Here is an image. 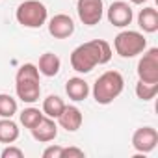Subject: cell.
Instances as JSON below:
<instances>
[{
	"label": "cell",
	"instance_id": "1",
	"mask_svg": "<svg viewBox=\"0 0 158 158\" xmlns=\"http://www.w3.org/2000/svg\"><path fill=\"white\" fill-rule=\"evenodd\" d=\"M112 60V47L104 39H93L78 45L71 52V67L80 73H91L97 65H104Z\"/></svg>",
	"mask_w": 158,
	"mask_h": 158
},
{
	"label": "cell",
	"instance_id": "2",
	"mask_svg": "<svg viewBox=\"0 0 158 158\" xmlns=\"http://www.w3.org/2000/svg\"><path fill=\"white\" fill-rule=\"evenodd\" d=\"M15 91H17V97L26 104H34L35 101H39L41 86H39L37 65L24 63L19 67V71L15 74Z\"/></svg>",
	"mask_w": 158,
	"mask_h": 158
},
{
	"label": "cell",
	"instance_id": "3",
	"mask_svg": "<svg viewBox=\"0 0 158 158\" xmlns=\"http://www.w3.org/2000/svg\"><path fill=\"white\" fill-rule=\"evenodd\" d=\"M123 89H125L123 74L119 71H106L95 80L91 93L97 104L106 106V104H112L123 93Z\"/></svg>",
	"mask_w": 158,
	"mask_h": 158
},
{
	"label": "cell",
	"instance_id": "4",
	"mask_svg": "<svg viewBox=\"0 0 158 158\" xmlns=\"http://www.w3.org/2000/svg\"><path fill=\"white\" fill-rule=\"evenodd\" d=\"M15 19L24 28H41L48 19V11L47 6L39 0H24L17 6Z\"/></svg>",
	"mask_w": 158,
	"mask_h": 158
},
{
	"label": "cell",
	"instance_id": "5",
	"mask_svg": "<svg viewBox=\"0 0 158 158\" xmlns=\"http://www.w3.org/2000/svg\"><path fill=\"white\" fill-rule=\"evenodd\" d=\"M114 48L121 58H134L147 48V39L141 32L125 30L119 32L114 39Z\"/></svg>",
	"mask_w": 158,
	"mask_h": 158
},
{
	"label": "cell",
	"instance_id": "6",
	"mask_svg": "<svg viewBox=\"0 0 158 158\" xmlns=\"http://www.w3.org/2000/svg\"><path fill=\"white\" fill-rule=\"evenodd\" d=\"M141 60L138 61V80L147 84H158V48L152 47L147 52H141Z\"/></svg>",
	"mask_w": 158,
	"mask_h": 158
},
{
	"label": "cell",
	"instance_id": "7",
	"mask_svg": "<svg viewBox=\"0 0 158 158\" xmlns=\"http://www.w3.org/2000/svg\"><path fill=\"white\" fill-rule=\"evenodd\" d=\"M76 13L86 26H95L101 23L104 15V2L102 0H78Z\"/></svg>",
	"mask_w": 158,
	"mask_h": 158
},
{
	"label": "cell",
	"instance_id": "8",
	"mask_svg": "<svg viewBox=\"0 0 158 158\" xmlns=\"http://www.w3.org/2000/svg\"><path fill=\"white\" fill-rule=\"evenodd\" d=\"M106 17L108 23L115 28H125L132 23L134 13H132V6L128 2H123V0H117V2H112L110 8L106 10Z\"/></svg>",
	"mask_w": 158,
	"mask_h": 158
},
{
	"label": "cell",
	"instance_id": "9",
	"mask_svg": "<svg viewBox=\"0 0 158 158\" xmlns=\"http://www.w3.org/2000/svg\"><path fill=\"white\" fill-rule=\"evenodd\" d=\"M156 143H158V132L152 127H141L132 134V147L141 154L154 151Z\"/></svg>",
	"mask_w": 158,
	"mask_h": 158
},
{
	"label": "cell",
	"instance_id": "10",
	"mask_svg": "<svg viewBox=\"0 0 158 158\" xmlns=\"http://www.w3.org/2000/svg\"><path fill=\"white\" fill-rule=\"evenodd\" d=\"M48 34L54 39H67L74 34V21L65 13H58L48 21Z\"/></svg>",
	"mask_w": 158,
	"mask_h": 158
},
{
	"label": "cell",
	"instance_id": "11",
	"mask_svg": "<svg viewBox=\"0 0 158 158\" xmlns=\"http://www.w3.org/2000/svg\"><path fill=\"white\" fill-rule=\"evenodd\" d=\"M30 132H32V136H34L35 141H39V143H48V141L56 139V136H58V125H56V121H54L52 117L43 115V117L39 119V123L30 128Z\"/></svg>",
	"mask_w": 158,
	"mask_h": 158
},
{
	"label": "cell",
	"instance_id": "12",
	"mask_svg": "<svg viewBox=\"0 0 158 158\" xmlns=\"http://www.w3.org/2000/svg\"><path fill=\"white\" fill-rule=\"evenodd\" d=\"M58 123H60V127L65 128L67 132H76L78 128L82 127V123H84V115H82V112L78 110L76 106H67V104H65L63 112H61L60 117H58Z\"/></svg>",
	"mask_w": 158,
	"mask_h": 158
},
{
	"label": "cell",
	"instance_id": "13",
	"mask_svg": "<svg viewBox=\"0 0 158 158\" xmlns=\"http://www.w3.org/2000/svg\"><path fill=\"white\" fill-rule=\"evenodd\" d=\"M89 84L80 76H74V78H69L67 84H65V93L71 101L74 102H80V101H86L88 95H89Z\"/></svg>",
	"mask_w": 158,
	"mask_h": 158
},
{
	"label": "cell",
	"instance_id": "14",
	"mask_svg": "<svg viewBox=\"0 0 158 158\" xmlns=\"http://www.w3.org/2000/svg\"><path fill=\"white\" fill-rule=\"evenodd\" d=\"M37 69H39V74L52 78V76H56V74L60 73V69H61V60H60L54 52H45V54H41V58H39Z\"/></svg>",
	"mask_w": 158,
	"mask_h": 158
},
{
	"label": "cell",
	"instance_id": "15",
	"mask_svg": "<svg viewBox=\"0 0 158 158\" xmlns=\"http://www.w3.org/2000/svg\"><path fill=\"white\" fill-rule=\"evenodd\" d=\"M138 26L145 34H154L158 30V11L154 8H143L138 13Z\"/></svg>",
	"mask_w": 158,
	"mask_h": 158
},
{
	"label": "cell",
	"instance_id": "16",
	"mask_svg": "<svg viewBox=\"0 0 158 158\" xmlns=\"http://www.w3.org/2000/svg\"><path fill=\"white\" fill-rule=\"evenodd\" d=\"M19 139V125L11 117H0V143H13Z\"/></svg>",
	"mask_w": 158,
	"mask_h": 158
},
{
	"label": "cell",
	"instance_id": "17",
	"mask_svg": "<svg viewBox=\"0 0 158 158\" xmlns=\"http://www.w3.org/2000/svg\"><path fill=\"white\" fill-rule=\"evenodd\" d=\"M63 108H65V102H63L61 97H58V95H48V97L43 101V110H41V112H43L47 117L58 119L60 114L63 112Z\"/></svg>",
	"mask_w": 158,
	"mask_h": 158
},
{
	"label": "cell",
	"instance_id": "18",
	"mask_svg": "<svg viewBox=\"0 0 158 158\" xmlns=\"http://www.w3.org/2000/svg\"><path fill=\"white\" fill-rule=\"evenodd\" d=\"M43 115H45V114H43L39 108L30 106V108H24V110L19 114V119H21V125H23L24 128H32V127H35V125L39 123V119H41Z\"/></svg>",
	"mask_w": 158,
	"mask_h": 158
},
{
	"label": "cell",
	"instance_id": "19",
	"mask_svg": "<svg viewBox=\"0 0 158 158\" xmlns=\"http://www.w3.org/2000/svg\"><path fill=\"white\" fill-rule=\"evenodd\" d=\"M156 93H158V84H147V82L138 80V84H136V95H138L139 101L149 102V101H152L156 97Z\"/></svg>",
	"mask_w": 158,
	"mask_h": 158
},
{
	"label": "cell",
	"instance_id": "20",
	"mask_svg": "<svg viewBox=\"0 0 158 158\" xmlns=\"http://www.w3.org/2000/svg\"><path fill=\"white\" fill-rule=\"evenodd\" d=\"M15 114H17V101L8 93H0V117H13Z\"/></svg>",
	"mask_w": 158,
	"mask_h": 158
},
{
	"label": "cell",
	"instance_id": "21",
	"mask_svg": "<svg viewBox=\"0 0 158 158\" xmlns=\"http://www.w3.org/2000/svg\"><path fill=\"white\" fill-rule=\"evenodd\" d=\"M0 156H2V158H23V156H24V152H23L19 147H13V145L10 143V147H6Z\"/></svg>",
	"mask_w": 158,
	"mask_h": 158
},
{
	"label": "cell",
	"instance_id": "22",
	"mask_svg": "<svg viewBox=\"0 0 158 158\" xmlns=\"http://www.w3.org/2000/svg\"><path fill=\"white\" fill-rule=\"evenodd\" d=\"M61 151H63V147L50 145V147H47L43 151V158H61Z\"/></svg>",
	"mask_w": 158,
	"mask_h": 158
},
{
	"label": "cell",
	"instance_id": "23",
	"mask_svg": "<svg viewBox=\"0 0 158 158\" xmlns=\"http://www.w3.org/2000/svg\"><path fill=\"white\" fill-rule=\"evenodd\" d=\"M65 156H76V158H82L84 156V151L82 149H78V147H63V151H61V158H65Z\"/></svg>",
	"mask_w": 158,
	"mask_h": 158
},
{
	"label": "cell",
	"instance_id": "24",
	"mask_svg": "<svg viewBox=\"0 0 158 158\" xmlns=\"http://www.w3.org/2000/svg\"><path fill=\"white\" fill-rule=\"evenodd\" d=\"M130 2H132V4H136V6H141V4H145V2H147V0H130Z\"/></svg>",
	"mask_w": 158,
	"mask_h": 158
}]
</instances>
